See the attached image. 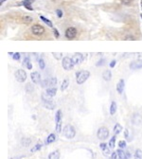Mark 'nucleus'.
Wrapping results in <instances>:
<instances>
[{"label": "nucleus", "instance_id": "19", "mask_svg": "<svg viewBox=\"0 0 142 159\" xmlns=\"http://www.w3.org/2000/svg\"><path fill=\"white\" fill-rule=\"evenodd\" d=\"M55 140H56V134L55 133H50L47 136V140H46V144H50V143L54 142Z\"/></svg>", "mask_w": 142, "mask_h": 159}, {"label": "nucleus", "instance_id": "9", "mask_svg": "<svg viewBox=\"0 0 142 159\" xmlns=\"http://www.w3.org/2000/svg\"><path fill=\"white\" fill-rule=\"evenodd\" d=\"M30 78H31L32 82L35 83V84H38V83H40V82H41V75H40V73L37 72V71L32 72V73L30 74Z\"/></svg>", "mask_w": 142, "mask_h": 159}, {"label": "nucleus", "instance_id": "31", "mask_svg": "<svg viewBox=\"0 0 142 159\" xmlns=\"http://www.w3.org/2000/svg\"><path fill=\"white\" fill-rule=\"evenodd\" d=\"M40 18H41V19L43 20V22H45V23H46V24H47L48 27H50V28H52V27H53V25H52V22L50 21V20H48L47 18L44 17L43 15H41V16H40Z\"/></svg>", "mask_w": 142, "mask_h": 159}, {"label": "nucleus", "instance_id": "30", "mask_svg": "<svg viewBox=\"0 0 142 159\" xmlns=\"http://www.w3.org/2000/svg\"><path fill=\"white\" fill-rule=\"evenodd\" d=\"M134 159H142V150L137 149L134 152Z\"/></svg>", "mask_w": 142, "mask_h": 159}, {"label": "nucleus", "instance_id": "24", "mask_svg": "<svg viewBox=\"0 0 142 159\" xmlns=\"http://www.w3.org/2000/svg\"><path fill=\"white\" fill-rule=\"evenodd\" d=\"M116 152H117V155H118L119 159H126V152L122 149L119 148L118 150H116Z\"/></svg>", "mask_w": 142, "mask_h": 159}, {"label": "nucleus", "instance_id": "17", "mask_svg": "<svg viewBox=\"0 0 142 159\" xmlns=\"http://www.w3.org/2000/svg\"><path fill=\"white\" fill-rule=\"evenodd\" d=\"M46 93H47L49 97L53 98L57 93V88L56 87H50V88H47V91H46Z\"/></svg>", "mask_w": 142, "mask_h": 159}, {"label": "nucleus", "instance_id": "14", "mask_svg": "<svg viewBox=\"0 0 142 159\" xmlns=\"http://www.w3.org/2000/svg\"><path fill=\"white\" fill-rule=\"evenodd\" d=\"M99 147H100V149L102 150L103 154L105 155V156H108L109 154H111V150L108 148V145L106 143H100V144H99Z\"/></svg>", "mask_w": 142, "mask_h": 159}, {"label": "nucleus", "instance_id": "45", "mask_svg": "<svg viewBox=\"0 0 142 159\" xmlns=\"http://www.w3.org/2000/svg\"><path fill=\"white\" fill-rule=\"evenodd\" d=\"M124 134H125V138H128V139H130V138H129V130H128V129L125 130Z\"/></svg>", "mask_w": 142, "mask_h": 159}, {"label": "nucleus", "instance_id": "10", "mask_svg": "<svg viewBox=\"0 0 142 159\" xmlns=\"http://www.w3.org/2000/svg\"><path fill=\"white\" fill-rule=\"evenodd\" d=\"M72 61H73L74 65H80L83 61V55H82V53H76L72 57Z\"/></svg>", "mask_w": 142, "mask_h": 159}, {"label": "nucleus", "instance_id": "5", "mask_svg": "<svg viewBox=\"0 0 142 159\" xmlns=\"http://www.w3.org/2000/svg\"><path fill=\"white\" fill-rule=\"evenodd\" d=\"M14 76H15L16 81L19 82H24L27 80V73L22 69H18L17 71H15Z\"/></svg>", "mask_w": 142, "mask_h": 159}, {"label": "nucleus", "instance_id": "50", "mask_svg": "<svg viewBox=\"0 0 142 159\" xmlns=\"http://www.w3.org/2000/svg\"><path fill=\"white\" fill-rule=\"evenodd\" d=\"M141 9H142V0H141Z\"/></svg>", "mask_w": 142, "mask_h": 159}, {"label": "nucleus", "instance_id": "25", "mask_svg": "<svg viewBox=\"0 0 142 159\" xmlns=\"http://www.w3.org/2000/svg\"><path fill=\"white\" fill-rule=\"evenodd\" d=\"M42 147H43V144H42V142H38L36 145H35L31 150H30V151L31 152H35V151H37V150H40L41 149H42Z\"/></svg>", "mask_w": 142, "mask_h": 159}, {"label": "nucleus", "instance_id": "21", "mask_svg": "<svg viewBox=\"0 0 142 159\" xmlns=\"http://www.w3.org/2000/svg\"><path fill=\"white\" fill-rule=\"evenodd\" d=\"M122 130H123L122 126H121L120 124H118V123H116V124L115 125V127H114V133H115V134L116 135V134L120 133Z\"/></svg>", "mask_w": 142, "mask_h": 159}, {"label": "nucleus", "instance_id": "18", "mask_svg": "<svg viewBox=\"0 0 142 159\" xmlns=\"http://www.w3.org/2000/svg\"><path fill=\"white\" fill-rule=\"evenodd\" d=\"M48 159H60V151L59 150H54L49 153Z\"/></svg>", "mask_w": 142, "mask_h": 159}, {"label": "nucleus", "instance_id": "47", "mask_svg": "<svg viewBox=\"0 0 142 159\" xmlns=\"http://www.w3.org/2000/svg\"><path fill=\"white\" fill-rule=\"evenodd\" d=\"M131 157V153L129 151H126V159H129Z\"/></svg>", "mask_w": 142, "mask_h": 159}, {"label": "nucleus", "instance_id": "34", "mask_svg": "<svg viewBox=\"0 0 142 159\" xmlns=\"http://www.w3.org/2000/svg\"><path fill=\"white\" fill-rule=\"evenodd\" d=\"M126 146H127V144H126L125 140H120V141L118 142V147L120 149H124V148H126Z\"/></svg>", "mask_w": 142, "mask_h": 159}, {"label": "nucleus", "instance_id": "40", "mask_svg": "<svg viewBox=\"0 0 142 159\" xmlns=\"http://www.w3.org/2000/svg\"><path fill=\"white\" fill-rule=\"evenodd\" d=\"M53 33H54V36L56 37V38H59V36H60V33H59V31L57 29H53Z\"/></svg>", "mask_w": 142, "mask_h": 159}, {"label": "nucleus", "instance_id": "32", "mask_svg": "<svg viewBox=\"0 0 142 159\" xmlns=\"http://www.w3.org/2000/svg\"><path fill=\"white\" fill-rule=\"evenodd\" d=\"M32 20H33V18L31 17V16H29V15H26V16H24V17H23V21L25 22V23H27V24L31 23Z\"/></svg>", "mask_w": 142, "mask_h": 159}, {"label": "nucleus", "instance_id": "6", "mask_svg": "<svg viewBox=\"0 0 142 159\" xmlns=\"http://www.w3.org/2000/svg\"><path fill=\"white\" fill-rule=\"evenodd\" d=\"M31 32H32V34L36 35V36H40V35L44 34L45 29L41 25H33L31 28Z\"/></svg>", "mask_w": 142, "mask_h": 159}, {"label": "nucleus", "instance_id": "1", "mask_svg": "<svg viewBox=\"0 0 142 159\" xmlns=\"http://www.w3.org/2000/svg\"><path fill=\"white\" fill-rule=\"evenodd\" d=\"M90 76L89 71L87 70H82L76 73V78H77V83L78 84H82L88 80V78Z\"/></svg>", "mask_w": 142, "mask_h": 159}, {"label": "nucleus", "instance_id": "33", "mask_svg": "<svg viewBox=\"0 0 142 159\" xmlns=\"http://www.w3.org/2000/svg\"><path fill=\"white\" fill-rule=\"evenodd\" d=\"M39 66H40V69H44L46 67V63L42 58L39 60Z\"/></svg>", "mask_w": 142, "mask_h": 159}, {"label": "nucleus", "instance_id": "22", "mask_svg": "<svg viewBox=\"0 0 142 159\" xmlns=\"http://www.w3.org/2000/svg\"><path fill=\"white\" fill-rule=\"evenodd\" d=\"M69 85V80L68 79H65L63 82H62V85H61V90L62 91H65Z\"/></svg>", "mask_w": 142, "mask_h": 159}, {"label": "nucleus", "instance_id": "16", "mask_svg": "<svg viewBox=\"0 0 142 159\" xmlns=\"http://www.w3.org/2000/svg\"><path fill=\"white\" fill-rule=\"evenodd\" d=\"M102 78H103L104 81H106V82L111 81V79H112V72H111L110 70L104 71L103 74H102Z\"/></svg>", "mask_w": 142, "mask_h": 159}, {"label": "nucleus", "instance_id": "41", "mask_svg": "<svg viewBox=\"0 0 142 159\" xmlns=\"http://www.w3.org/2000/svg\"><path fill=\"white\" fill-rule=\"evenodd\" d=\"M56 13H57V15H58V17H59V18L63 17V12H62L61 10H57Z\"/></svg>", "mask_w": 142, "mask_h": 159}, {"label": "nucleus", "instance_id": "38", "mask_svg": "<svg viewBox=\"0 0 142 159\" xmlns=\"http://www.w3.org/2000/svg\"><path fill=\"white\" fill-rule=\"evenodd\" d=\"M26 90H27V92H31V91H33V87H31V84L30 83H28L27 84V87H26Z\"/></svg>", "mask_w": 142, "mask_h": 159}, {"label": "nucleus", "instance_id": "36", "mask_svg": "<svg viewBox=\"0 0 142 159\" xmlns=\"http://www.w3.org/2000/svg\"><path fill=\"white\" fill-rule=\"evenodd\" d=\"M56 131L57 133H61L62 132V122L56 123Z\"/></svg>", "mask_w": 142, "mask_h": 159}, {"label": "nucleus", "instance_id": "42", "mask_svg": "<svg viewBox=\"0 0 142 159\" xmlns=\"http://www.w3.org/2000/svg\"><path fill=\"white\" fill-rule=\"evenodd\" d=\"M117 156H118V155H117V152H116V151H114V152L111 153V158L112 159H116Z\"/></svg>", "mask_w": 142, "mask_h": 159}, {"label": "nucleus", "instance_id": "3", "mask_svg": "<svg viewBox=\"0 0 142 159\" xmlns=\"http://www.w3.org/2000/svg\"><path fill=\"white\" fill-rule=\"evenodd\" d=\"M97 136L100 140H105L107 139L109 136V130L106 127H100L98 130V133H97Z\"/></svg>", "mask_w": 142, "mask_h": 159}, {"label": "nucleus", "instance_id": "49", "mask_svg": "<svg viewBox=\"0 0 142 159\" xmlns=\"http://www.w3.org/2000/svg\"><path fill=\"white\" fill-rule=\"evenodd\" d=\"M5 1H6V0H0V5H2V4H3V3H4Z\"/></svg>", "mask_w": 142, "mask_h": 159}, {"label": "nucleus", "instance_id": "39", "mask_svg": "<svg viewBox=\"0 0 142 159\" xmlns=\"http://www.w3.org/2000/svg\"><path fill=\"white\" fill-rule=\"evenodd\" d=\"M121 2H122L124 5H126V6H129V5L132 4L133 0H121Z\"/></svg>", "mask_w": 142, "mask_h": 159}, {"label": "nucleus", "instance_id": "12", "mask_svg": "<svg viewBox=\"0 0 142 159\" xmlns=\"http://www.w3.org/2000/svg\"><path fill=\"white\" fill-rule=\"evenodd\" d=\"M124 85H125V82L123 79H121L118 81L117 84H116V91L118 94H122V92L124 90Z\"/></svg>", "mask_w": 142, "mask_h": 159}, {"label": "nucleus", "instance_id": "8", "mask_svg": "<svg viewBox=\"0 0 142 159\" xmlns=\"http://www.w3.org/2000/svg\"><path fill=\"white\" fill-rule=\"evenodd\" d=\"M132 122L135 126H140L142 124V116L139 114H133L132 116Z\"/></svg>", "mask_w": 142, "mask_h": 159}, {"label": "nucleus", "instance_id": "15", "mask_svg": "<svg viewBox=\"0 0 142 159\" xmlns=\"http://www.w3.org/2000/svg\"><path fill=\"white\" fill-rule=\"evenodd\" d=\"M35 0H24L23 1V5H24V7L28 9L29 11H33V8L30 6V5L32 4L33 2H34Z\"/></svg>", "mask_w": 142, "mask_h": 159}, {"label": "nucleus", "instance_id": "28", "mask_svg": "<svg viewBox=\"0 0 142 159\" xmlns=\"http://www.w3.org/2000/svg\"><path fill=\"white\" fill-rule=\"evenodd\" d=\"M55 121H56V123L62 122V111L61 110L57 111L56 115H55Z\"/></svg>", "mask_w": 142, "mask_h": 159}, {"label": "nucleus", "instance_id": "35", "mask_svg": "<svg viewBox=\"0 0 142 159\" xmlns=\"http://www.w3.org/2000/svg\"><path fill=\"white\" fill-rule=\"evenodd\" d=\"M57 83V78H50V86L54 87Z\"/></svg>", "mask_w": 142, "mask_h": 159}, {"label": "nucleus", "instance_id": "51", "mask_svg": "<svg viewBox=\"0 0 142 159\" xmlns=\"http://www.w3.org/2000/svg\"><path fill=\"white\" fill-rule=\"evenodd\" d=\"M140 16H141V19H142V14H141V15H140Z\"/></svg>", "mask_w": 142, "mask_h": 159}, {"label": "nucleus", "instance_id": "29", "mask_svg": "<svg viewBox=\"0 0 142 159\" xmlns=\"http://www.w3.org/2000/svg\"><path fill=\"white\" fill-rule=\"evenodd\" d=\"M41 86L43 87V88H47V86H50V79H46V80H44L43 82H41Z\"/></svg>", "mask_w": 142, "mask_h": 159}, {"label": "nucleus", "instance_id": "26", "mask_svg": "<svg viewBox=\"0 0 142 159\" xmlns=\"http://www.w3.org/2000/svg\"><path fill=\"white\" fill-rule=\"evenodd\" d=\"M116 134H115V135L109 140V143H108V144H109V147H110L111 149H114L115 146H116Z\"/></svg>", "mask_w": 142, "mask_h": 159}, {"label": "nucleus", "instance_id": "4", "mask_svg": "<svg viewBox=\"0 0 142 159\" xmlns=\"http://www.w3.org/2000/svg\"><path fill=\"white\" fill-rule=\"evenodd\" d=\"M62 65H63V67H64L65 70L68 71V70L73 68V66L75 65H74L73 61H72V58L65 57V58L63 59V62H62Z\"/></svg>", "mask_w": 142, "mask_h": 159}, {"label": "nucleus", "instance_id": "48", "mask_svg": "<svg viewBox=\"0 0 142 159\" xmlns=\"http://www.w3.org/2000/svg\"><path fill=\"white\" fill-rule=\"evenodd\" d=\"M128 39H131V40H134V38H133V37H132V36H129V37H126V40H128Z\"/></svg>", "mask_w": 142, "mask_h": 159}, {"label": "nucleus", "instance_id": "13", "mask_svg": "<svg viewBox=\"0 0 142 159\" xmlns=\"http://www.w3.org/2000/svg\"><path fill=\"white\" fill-rule=\"evenodd\" d=\"M43 104L44 106L48 109V110H53L55 108V103L52 101V99H49V100H43Z\"/></svg>", "mask_w": 142, "mask_h": 159}, {"label": "nucleus", "instance_id": "43", "mask_svg": "<svg viewBox=\"0 0 142 159\" xmlns=\"http://www.w3.org/2000/svg\"><path fill=\"white\" fill-rule=\"evenodd\" d=\"M104 62H105V60H103V59H102V60L99 61V62L96 64V65H97V66H99V65H104Z\"/></svg>", "mask_w": 142, "mask_h": 159}, {"label": "nucleus", "instance_id": "2", "mask_svg": "<svg viewBox=\"0 0 142 159\" xmlns=\"http://www.w3.org/2000/svg\"><path fill=\"white\" fill-rule=\"evenodd\" d=\"M63 133L67 139H72L76 135V130L72 125L67 124L65 126V128L63 130Z\"/></svg>", "mask_w": 142, "mask_h": 159}, {"label": "nucleus", "instance_id": "7", "mask_svg": "<svg viewBox=\"0 0 142 159\" xmlns=\"http://www.w3.org/2000/svg\"><path fill=\"white\" fill-rule=\"evenodd\" d=\"M76 36H77V30L75 28H73V27H70V28H68L67 30H65V37L69 39V40L74 39Z\"/></svg>", "mask_w": 142, "mask_h": 159}, {"label": "nucleus", "instance_id": "46", "mask_svg": "<svg viewBox=\"0 0 142 159\" xmlns=\"http://www.w3.org/2000/svg\"><path fill=\"white\" fill-rule=\"evenodd\" d=\"M116 62L115 60H113L111 63H110V67L111 68H113V67H115V65H116Z\"/></svg>", "mask_w": 142, "mask_h": 159}, {"label": "nucleus", "instance_id": "44", "mask_svg": "<svg viewBox=\"0 0 142 159\" xmlns=\"http://www.w3.org/2000/svg\"><path fill=\"white\" fill-rule=\"evenodd\" d=\"M53 55H54V57L56 58V59H61V57H62V53H53Z\"/></svg>", "mask_w": 142, "mask_h": 159}, {"label": "nucleus", "instance_id": "11", "mask_svg": "<svg viewBox=\"0 0 142 159\" xmlns=\"http://www.w3.org/2000/svg\"><path fill=\"white\" fill-rule=\"evenodd\" d=\"M130 68L133 69V70H136V69L142 68V60H137L134 61L133 63L130 64Z\"/></svg>", "mask_w": 142, "mask_h": 159}, {"label": "nucleus", "instance_id": "20", "mask_svg": "<svg viewBox=\"0 0 142 159\" xmlns=\"http://www.w3.org/2000/svg\"><path fill=\"white\" fill-rule=\"evenodd\" d=\"M23 65H25L28 69H32V65H31V63H30V59L29 57H26V58L24 59Z\"/></svg>", "mask_w": 142, "mask_h": 159}, {"label": "nucleus", "instance_id": "37", "mask_svg": "<svg viewBox=\"0 0 142 159\" xmlns=\"http://www.w3.org/2000/svg\"><path fill=\"white\" fill-rule=\"evenodd\" d=\"M20 53L19 52H16V53H14L13 55V60H15V61H18L19 59H20Z\"/></svg>", "mask_w": 142, "mask_h": 159}, {"label": "nucleus", "instance_id": "27", "mask_svg": "<svg viewBox=\"0 0 142 159\" xmlns=\"http://www.w3.org/2000/svg\"><path fill=\"white\" fill-rule=\"evenodd\" d=\"M21 143L24 147H29L30 145V143H31V139L30 138H23Z\"/></svg>", "mask_w": 142, "mask_h": 159}, {"label": "nucleus", "instance_id": "23", "mask_svg": "<svg viewBox=\"0 0 142 159\" xmlns=\"http://www.w3.org/2000/svg\"><path fill=\"white\" fill-rule=\"evenodd\" d=\"M116 112V101H112L111 106H110V115H115Z\"/></svg>", "mask_w": 142, "mask_h": 159}]
</instances>
